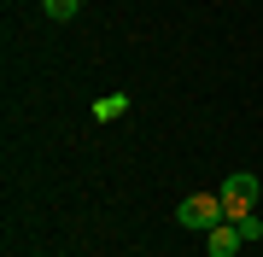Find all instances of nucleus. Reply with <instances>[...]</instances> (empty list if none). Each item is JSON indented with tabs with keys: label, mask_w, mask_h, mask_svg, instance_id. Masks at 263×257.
Returning <instances> with one entry per match:
<instances>
[{
	"label": "nucleus",
	"mask_w": 263,
	"mask_h": 257,
	"mask_svg": "<svg viewBox=\"0 0 263 257\" xmlns=\"http://www.w3.org/2000/svg\"><path fill=\"white\" fill-rule=\"evenodd\" d=\"M176 222H181V228H193V234H211L216 222H228L222 193H187V199L176 205Z\"/></svg>",
	"instance_id": "1"
},
{
	"label": "nucleus",
	"mask_w": 263,
	"mask_h": 257,
	"mask_svg": "<svg viewBox=\"0 0 263 257\" xmlns=\"http://www.w3.org/2000/svg\"><path fill=\"white\" fill-rule=\"evenodd\" d=\"M216 193H222L228 222H240V216H252V210H257V175H246V170H240V175H228Z\"/></svg>",
	"instance_id": "2"
},
{
	"label": "nucleus",
	"mask_w": 263,
	"mask_h": 257,
	"mask_svg": "<svg viewBox=\"0 0 263 257\" xmlns=\"http://www.w3.org/2000/svg\"><path fill=\"white\" fill-rule=\"evenodd\" d=\"M240 246H246V240H240L234 222H216V228L205 234V251H211V257H240Z\"/></svg>",
	"instance_id": "3"
},
{
	"label": "nucleus",
	"mask_w": 263,
	"mask_h": 257,
	"mask_svg": "<svg viewBox=\"0 0 263 257\" xmlns=\"http://www.w3.org/2000/svg\"><path fill=\"white\" fill-rule=\"evenodd\" d=\"M94 117H100V123H117V117H129V94H100V100H94Z\"/></svg>",
	"instance_id": "4"
},
{
	"label": "nucleus",
	"mask_w": 263,
	"mask_h": 257,
	"mask_svg": "<svg viewBox=\"0 0 263 257\" xmlns=\"http://www.w3.org/2000/svg\"><path fill=\"white\" fill-rule=\"evenodd\" d=\"M76 6H82V0H41V12H47L53 24H65V18H76Z\"/></svg>",
	"instance_id": "5"
}]
</instances>
